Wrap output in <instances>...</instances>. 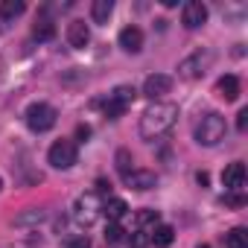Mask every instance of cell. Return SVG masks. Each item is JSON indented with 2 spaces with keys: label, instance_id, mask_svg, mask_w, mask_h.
I'll list each match as a JSON object with an SVG mask.
<instances>
[{
  "label": "cell",
  "instance_id": "1",
  "mask_svg": "<svg viewBox=\"0 0 248 248\" xmlns=\"http://www.w3.org/2000/svg\"><path fill=\"white\" fill-rule=\"evenodd\" d=\"M178 123V105L175 102H152L143 114H140V138L143 140H158L164 138L172 126Z\"/></svg>",
  "mask_w": 248,
  "mask_h": 248
},
{
  "label": "cell",
  "instance_id": "2",
  "mask_svg": "<svg viewBox=\"0 0 248 248\" xmlns=\"http://www.w3.org/2000/svg\"><path fill=\"white\" fill-rule=\"evenodd\" d=\"M196 143L199 146H216V143H222L225 140V135H228V123H225V117L219 114V111H207V114H202V120L196 123Z\"/></svg>",
  "mask_w": 248,
  "mask_h": 248
},
{
  "label": "cell",
  "instance_id": "3",
  "mask_svg": "<svg viewBox=\"0 0 248 248\" xmlns=\"http://www.w3.org/2000/svg\"><path fill=\"white\" fill-rule=\"evenodd\" d=\"M210 64H213V50H207V47L193 50L190 56H184V59L178 62V76H181V79H187V82L202 79V76L207 73V67H210Z\"/></svg>",
  "mask_w": 248,
  "mask_h": 248
},
{
  "label": "cell",
  "instance_id": "4",
  "mask_svg": "<svg viewBox=\"0 0 248 248\" xmlns=\"http://www.w3.org/2000/svg\"><path fill=\"white\" fill-rule=\"evenodd\" d=\"M135 96H138V91H135L132 85H117V88H114V91L105 96V102H96V105H102L105 117L117 120V117H123V114H126V111L132 108Z\"/></svg>",
  "mask_w": 248,
  "mask_h": 248
},
{
  "label": "cell",
  "instance_id": "5",
  "mask_svg": "<svg viewBox=\"0 0 248 248\" xmlns=\"http://www.w3.org/2000/svg\"><path fill=\"white\" fill-rule=\"evenodd\" d=\"M24 120H27L30 132H35V135H44V132H50V129L56 126L59 111H56L53 105H47V102H32V105L27 108Z\"/></svg>",
  "mask_w": 248,
  "mask_h": 248
},
{
  "label": "cell",
  "instance_id": "6",
  "mask_svg": "<svg viewBox=\"0 0 248 248\" xmlns=\"http://www.w3.org/2000/svg\"><path fill=\"white\" fill-rule=\"evenodd\" d=\"M99 210H102V199H99L96 190H88V193H82V196L73 202V219H76V225H82V228L93 225L96 216H99Z\"/></svg>",
  "mask_w": 248,
  "mask_h": 248
},
{
  "label": "cell",
  "instance_id": "7",
  "mask_svg": "<svg viewBox=\"0 0 248 248\" xmlns=\"http://www.w3.org/2000/svg\"><path fill=\"white\" fill-rule=\"evenodd\" d=\"M47 161H50V167H53V170H70V167L79 161V149H76V143H73V140L62 138V140H56V143L50 146Z\"/></svg>",
  "mask_w": 248,
  "mask_h": 248
},
{
  "label": "cell",
  "instance_id": "8",
  "mask_svg": "<svg viewBox=\"0 0 248 248\" xmlns=\"http://www.w3.org/2000/svg\"><path fill=\"white\" fill-rule=\"evenodd\" d=\"M181 24L187 30H199L207 24V6L202 3V0H190V3L181 6Z\"/></svg>",
  "mask_w": 248,
  "mask_h": 248
},
{
  "label": "cell",
  "instance_id": "9",
  "mask_svg": "<svg viewBox=\"0 0 248 248\" xmlns=\"http://www.w3.org/2000/svg\"><path fill=\"white\" fill-rule=\"evenodd\" d=\"M170 91H172V76H167V73H152L143 82V96H149L152 102H161V96Z\"/></svg>",
  "mask_w": 248,
  "mask_h": 248
},
{
  "label": "cell",
  "instance_id": "10",
  "mask_svg": "<svg viewBox=\"0 0 248 248\" xmlns=\"http://www.w3.org/2000/svg\"><path fill=\"white\" fill-rule=\"evenodd\" d=\"M222 187H225L228 193H239V190L245 187V167H242L239 161H233V164H228V167L222 170Z\"/></svg>",
  "mask_w": 248,
  "mask_h": 248
},
{
  "label": "cell",
  "instance_id": "11",
  "mask_svg": "<svg viewBox=\"0 0 248 248\" xmlns=\"http://www.w3.org/2000/svg\"><path fill=\"white\" fill-rule=\"evenodd\" d=\"M123 181H126V187H132V190H138V193H146V190H152V187L158 184V175H155L152 170H132Z\"/></svg>",
  "mask_w": 248,
  "mask_h": 248
},
{
  "label": "cell",
  "instance_id": "12",
  "mask_svg": "<svg viewBox=\"0 0 248 248\" xmlns=\"http://www.w3.org/2000/svg\"><path fill=\"white\" fill-rule=\"evenodd\" d=\"M67 44L73 50H85L91 44V30H88L85 21H70L67 24Z\"/></svg>",
  "mask_w": 248,
  "mask_h": 248
},
{
  "label": "cell",
  "instance_id": "13",
  "mask_svg": "<svg viewBox=\"0 0 248 248\" xmlns=\"http://www.w3.org/2000/svg\"><path fill=\"white\" fill-rule=\"evenodd\" d=\"M117 41H120V47L126 50V53H140L143 50V32L138 27H123Z\"/></svg>",
  "mask_w": 248,
  "mask_h": 248
},
{
  "label": "cell",
  "instance_id": "14",
  "mask_svg": "<svg viewBox=\"0 0 248 248\" xmlns=\"http://www.w3.org/2000/svg\"><path fill=\"white\" fill-rule=\"evenodd\" d=\"M44 219H47V210H44V207H27V210H21V213L12 219V225H15V228H38Z\"/></svg>",
  "mask_w": 248,
  "mask_h": 248
},
{
  "label": "cell",
  "instance_id": "15",
  "mask_svg": "<svg viewBox=\"0 0 248 248\" xmlns=\"http://www.w3.org/2000/svg\"><path fill=\"white\" fill-rule=\"evenodd\" d=\"M172 239H175V231H172V225H155L152 231H149V245H155V248H170L172 245Z\"/></svg>",
  "mask_w": 248,
  "mask_h": 248
},
{
  "label": "cell",
  "instance_id": "16",
  "mask_svg": "<svg viewBox=\"0 0 248 248\" xmlns=\"http://www.w3.org/2000/svg\"><path fill=\"white\" fill-rule=\"evenodd\" d=\"M216 91H219V96H222L225 102H233V99L239 96V79H236L233 73H225V76L216 82Z\"/></svg>",
  "mask_w": 248,
  "mask_h": 248
},
{
  "label": "cell",
  "instance_id": "17",
  "mask_svg": "<svg viewBox=\"0 0 248 248\" xmlns=\"http://www.w3.org/2000/svg\"><path fill=\"white\" fill-rule=\"evenodd\" d=\"M102 213L108 216V222H120L123 216L129 213V204L123 199H108V202H102Z\"/></svg>",
  "mask_w": 248,
  "mask_h": 248
},
{
  "label": "cell",
  "instance_id": "18",
  "mask_svg": "<svg viewBox=\"0 0 248 248\" xmlns=\"http://www.w3.org/2000/svg\"><path fill=\"white\" fill-rule=\"evenodd\" d=\"M111 12H114V0H93V3H91V18H93V24H108Z\"/></svg>",
  "mask_w": 248,
  "mask_h": 248
},
{
  "label": "cell",
  "instance_id": "19",
  "mask_svg": "<svg viewBox=\"0 0 248 248\" xmlns=\"http://www.w3.org/2000/svg\"><path fill=\"white\" fill-rule=\"evenodd\" d=\"M24 12H27L24 0H3V3H0V21H15Z\"/></svg>",
  "mask_w": 248,
  "mask_h": 248
},
{
  "label": "cell",
  "instance_id": "20",
  "mask_svg": "<svg viewBox=\"0 0 248 248\" xmlns=\"http://www.w3.org/2000/svg\"><path fill=\"white\" fill-rule=\"evenodd\" d=\"M32 38L35 41H53L56 38V24L50 18H38L35 27H32Z\"/></svg>",
  "mask_w": 248,
  "mask_h": 248
},
{
  "label": "cell",
  "instance_id": "21",
  "mask_svg": "<svg viewBox=\"0 0 248 248\" xmlns=\"http://www.w3.org/2000/svg\"><path fill=\"white\" fill-rule=\"evenodd\" d=\"M135 225H138L140 233H149L155 225H161V216H158V210H140V213L135 216Z\"/></svg>",
  "mask_w": 248,
  "mask_h": 248
},
{
  "label": "cell",
  "instance_id": "22",
  "mask_svg": "<svg viewBox=\"0 0 248 248\" xmlns=\"http://www.w3.org/2000/svg\"><path fill=\"white\" fill-rule=\"evenodd\" d=\"M225 248H248V233L245 228H231L225 233Z\"/></svg>",
  "mask_w": 248,
  "mask_h": 248
},
{
  "label": "cell",
  "instance_id": "23",
  "mask_svg": "<svg viewBox=\"0 0 248 248\" xmlns=\"http://www.w3.org/2000/svg\"><path fill=\"white\" fill-rule=\"evenodd\" d=\"M132 164H135V161H132V152H129V149H120V152H117V172H120L123 178L135 170Z\"/></svg>",
  "mask_w": 248,
  "mask_h": 248
},
{
  "label": "cell",
  "instance_id": "24",
  "mask_svg": "<svg viewBox=\"0 0 248 248\" xmlns=\"http://www.w3.org/2000/svg\"><path fill=\"white\" fill-rule=\"evenodd\" d=\"M123 239H126V231H123V225H120V222H108V225H105V242L117 245V242H123Z\"/></svg>",
  "mask_w": 248,
  "mask_h": 248
},
{
  "label": "cell",
  "instance_id": "25",
  "mask_svg": "<svg viewBox=\"0 0 248 248\" xmlns=\"http://www.w3.org/2000/svg\"><path fill=\"white\" fill-rule=\"evenodd\" d=\"M64 248H91V239L85 233H76V236H67L64 239Z\"/></svg>",
  "mask_w": 248,
  "mask_h": 248
},
{
  "label": "cell",
  "instance_id": "26",
  "mask_svg": "<svg viewBox=\"0 0 248 248\" xmlns=\"http://www.w3.org/2000/svg\"><path fill=\"white\" fill-rule=\"evenodd\" d=\"M225 204H231V207H242V204H245V196L231 193V196H225Z\"/></svg>",
  "mask_w": 248,
  "mask_h": 248
},
{
  "label": "cell",
  "instance_id": "27",
  "mask_svg": "<svg viewBox=\"0 0 248 248\" xmlns=\"http://www.w3.org/2000/svg\"><path fill=\"white\" fill-rule=\"evenodd\" d=\"M236 126H239V132H245V126H248V108H242V111H239V117H236Z\"/></svg>",
  "mask_w": 248,
  "mask_h": 248
},
{
  "label": "cell",
  "instance_id": "28",
  "mask_svg": "<svg viewBox=\"0 0 248 248\" xmlns=\"http://www.w3.org/2000/svg\"><path fill=\"white\" fill-rule=\"evenodd\" d=\"M196 248H210V245H196Z\"/></svg>",
  "mask_w": 248,
  "mask_h": 248
},
{
  "label": "cell",
  "instance_id": "29",
  "mask_svg": "<svg viewBox=\"0 0 248 248\" xmlns=\"http://www.w3.org/2000/svg\"><path fill=\"white\" fill-rule=\"evenodd\" d=\"M0 190H3V181H0Z\"/></svg>",
  "mask_w": 248,
  "mask_h": 248
}]
</instances>
